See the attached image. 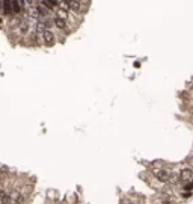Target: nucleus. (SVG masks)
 <instances>
[{
	"mask_svg": "<svg viewBox=\"0 0 193 204\" xmlns=\"http://www.w3.org/2000/svg\"><path fill=\"white\" fill-rule=\"evenodd\" d=\"M36 33H38V36H39L41 44H44V46L51 47V46L56 44V41H57V38H56L57 35H56L54 29H36Z\"/></svg>",
	"mask_w": 193,
	"mask_h": 204,
	"instance_id": "nucleus-1",
	"label": "nucleus"
},
{
	"mask_svg": "<svg viewBox=\"0 0 193 204\" xmlns=\"http://www.w3.org/2000/svg\"><path fill=\"white\" fill-rule=\"evenodd\" d=\"M193 178V168L192 166H186V168H183L181 171H180V184H183V183H186V182H190Z\"/></svg>",
	"mask_w": 193,
	"mask_h": 204,
	"instance_id": "nucleus-2",
	"label": "nucleus"
},
{
	"mask_svg": "<svg viewBox=\"0 0 193 204\" xmlns=\"http://www.w3.org/2000/svg\"><path fill=\"white\" fill-rule=\"evenodd\" d=\"M2 15H3L5 18H8V17H12V15H14L11 0H3V2H2Z\"/></svg>",
	"mask_w": 193,
	"mask_h": 204,
	"instance_id": "nucleus-3",
	"label": "nucleus"
},
{
	"mask_svg": "<svg viewBox=\"0 0 193 204\" xmlns=\"http://www.w3.org/2000/svg\"><path fill=\"white\" fill-rule=\"evenodd\" d=\"M181 182H180V174H171V177H169V180H168V184L169 186H177V184H180Z\"/></svg>",
	"mask_w": 193,
	"mask_h": 204,
	"instance_id": "nucleus-4",
	"label": "nucleus"
},
{
	"mask_svg": "<svg viewBox=\"0 0 193 204\" xmlns=\"http://www.w3.org/2000/svg\"><path fill=\"white\" fill-rule=\"evenodd\" d=\"M181 188H183V190H192L193 189V182H186V183L181 184Z\"/></svg>",
	"mask_w": 193,
	"mask_h": 204,
	"instance_id": "nucleus-5",
	"label": "nucleus"
},
{
	"mask_svg": "<svg viewBox=\"0 0 193 204\" xmlns=\"http://www.w3.org/2000/svg\"><path fill=\"white\" fill-rule=\"evenodd\" d=\"M192 194H193L192 190H184V192L181 194V196H183V198H190V196H192Z\"/></svg>",
	"mask_w": 193,
	"mask_h": 204,
	"instance_id": "nucleus-6",
	"label": "nucleus"
},
{
	"mask_svg": "<svg viewBox=\"0 0 193 204\" xmlns=\"http://www.w3.org/2000/svg\"><path fill=\"white\" fill-rule=\"evenodd\" d=\"M125 204H134V202H133V201H127Z\"/></svg>",
	"mask_w": 193,
	"mask_h": 204,
	"instance_id": "nucleus-7",
	"label": "nucleus"
}]
</instances>
